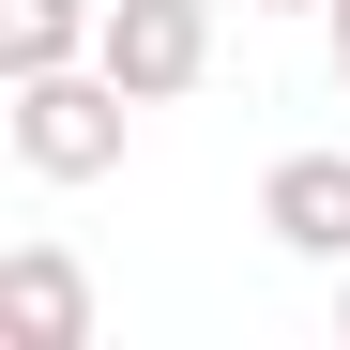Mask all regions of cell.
<instances>
[{
  "label": "cell",
  "mask_w": 350,
  "mask_h": 350,
  "mask_svg": "<svg viewBox=\"0 0 350 350\" xmlns=\"http://www.w3.org/2000/svg\"><path fill=\"white\" fill-rule=\"evenodd\" d=\"M16 107H0V137H16L31 183H107L122 167V122H137V92L107 77V62H46V77H0Z\"/></svg>",
  "instance_id": "1"
},
{
  "label": "cell",
  "mask_w": 350,
  "mask_h": 350,
  "mask_svg": "<svg viewBox=\"0 0 350 350\" xmlns=\"http://www.w3.org/2000/svg\"><path fill=\"white\" fill-rule=\"evenodd\" d=\"M107 77H122L137 107H183L213 77V0H107V46H92Z\"/></svg>",
  "instance_id": "2"
},
{
  "label": "cell",
  "mask_w": 350,
  "mask_h": 350,
  "mask_svg": "<svg viewBox=\"0 0 350 350\" xmlns=\"http://www.w3.org/2000/svg\"><path fill=\"white\" fill-rule=\"evenodd\" d=\"M0 335L16 350H92V274L62 244H0Z\"/></svg>",
  "instance_id": "3"
},
{
  "label": "cell",
  "mask_w": 350,
  "mask_h": 350,
  "mask_svg": "<svg viewBox=\"0 0 350 350\" xmlns=\"http://www.w3.org/2000/svg\"><path fill=\"white\" fill-rule=\"evenodd\" d=\"M259 228H274L289 259H350V152H274Z\"/></svg>",
  "instance_id": "4"
},
{
  "label": "cell",
  "mask_w": 350,
  "mask_h": 350,
  "mask_svg": "<svg viewBox=\"0 0 350 350\" xmlns=\"http://www.w3.org/2000/svg\"><path fill=\"white\" fill-rule=\"evenodd\" d=\"M92 46H107V0H0V77L92 62Z\"/></svg>",
  "instance_id": "5"
},
{
  "label": "cell",
  "mask_w": 350,
  "mask_h": 350,
  "mask_svg": "<svg viewBox=\"0 0 350 350\" xmlns=\"http://www.w3.org/2000/svg\"><path fill=\"white\" fill-rule=\"evenodd\" d=\"M320 31H335V77H350V0H320Z\"/></svg>",
  "instance_id": "6"
},
{
  "label": "cell",
  "mask_w": 350,
  "mask_h": 350,
  "mask_svg": "<svg viewBox=\"0 0 350 350\" xmlns=\"http://www.w3.org/2000/svg\"><path fill=\"white\" fill-rule=\"evenodd\" d=\"M335 335H350V259H335Z\"/></svg>",
  "instance_id": "7"
},
{
  "label": "cell",
  "mask_w": 350,
  "mask_h": 350,
  "mask_svg": "<svg viewBox=\"0 0 350 350\" xmlns=\"http://www.w3.org/2000/svg\"><path fill=\"white\" fill-rule=\"evenodd\" d=\"M259 16H320V0H259Z\"/></svg>",
  "instance_id": "8"
}]
</instances>
